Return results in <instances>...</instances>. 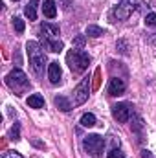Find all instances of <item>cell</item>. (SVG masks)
Here are the masks:
<instances>
[{
  "instance_id": "1",
  "label": "cell",
  "mask_w": 156,
  "mask_h": 158,
  "mask_svg": "<svg viewBox=\"0 0 156 158\" xmlns=\"http://www.w3.org/2000/svg\"><path fill=\"white\" fill-rule=\"evenodd\" d=\"M143 6H147L143 0H121L117 6L110 9V20L117 22V20H127L132 13H136L138 9H142Z\"/></svg>"
},
{
  "instance_id": "2",
  "label": "cell",
  "mask_w": 156,
  "mask_h": 158,
  "mask_svg": "<svg viewBox=\"0 0 156 158\" xmlns=\"http://www.w3.org/2000/svg\"><path fill=\"white\" fill-rule=\"evenodd\" d=\"M26 53H28V59H30V64H31L33 72H35L37 76H42V72H44V66H46L48 59H46V53H44V50H42L40 42L30 40V42L26 44Z\"/></svg>"
},
{
  "instance_id": "3",
  "label": "cell",
  "mask_w": 156,
  "mask_h": 158,
  "mask_svg": "<svg viewBox=\"0 0 156 158\" xmlns=\"http://www.w3.org/2000/svg\"><path fill=\"white\" fill-rule=\"evenodd\" d=\"M66 63H68V66L74 74H83L90 64V55L84 50H76L74 48L66 53Z\"/></svg>"
},
{
  "instance_id": "4",
  "label": "cell",
  "mask_w": 156,
  "mask_h": 158,
  "mask_svg": "<svg viewBox=\"0 0 156 158\" xmlns=\"http://www.w3.org/2000/svg\"><path fill=\"white\" fill-rule=\"evenodd\" d=\"M6 85H7L13 92H17V94L20 96V94H24V92L30 88V79H28V76H26L20 68H15V70H11V72L6 76Z\"/></svg>"
},
{
  "instance_id": "5",
  "label": "cell",
  "mask_w": 156,
  "mask_h": 158,
  "mask_svg": "<svg viewBox=\"0 0 156 158\" xmlns=\"http://www.w3.org/2000/svg\"><path fill=\"white\" fill-rule=\"evenodd\" d=\"M83 147L84 151L92 158H103V149H105V140L99 134H88L83 140Z\"/></svg>"
},
{
  "instance_id": "6",
  "label": "cell",
  "mask_w": 156,
  "mask_h": 158,
  "mask_svg": "<svg viewBox=\"0 0 156 158\" xmlns=\"http://www.w3.org/2000/svg\"><path fill=\"white\" fill-rule=\"evenodd\" d=\"M90 96V77H83L81 83L74 88L72 92V105L77 107V105H83Z\"/></svg>"
},
{
  "instance_id": "7",
  "label": "cell",
  "mask_w": 156,
  "mask_h": 158,
  "mask_svg": "<svg viewBox=\"0 0 156 158\" xmlns=\"http://www.w3.org/2000/svg\"><path fill=\"white\" fill-rule=\"evenodd\" d=\"M40 42H46V40H59L61 35V30L57 24H51V22H42L40 24Z\"/></svg>"
},
{
  "instance_id": "8",
  "label": "cell",
  "mask_w": 156,
  "mask_h": 158,
  "mask_svg": "<svg viewBox=\"0 0 156 158\" xmlns=\"http://www.w3.org/2000/svg\"><path fill=\"white\" fill-rule=\"evenodd\" d=\"M130 105L129 103H117L112 107V116L114 119H117L119 123H127L129 119H130Z\"/></svg>"
},
{
  "instance_id": "9",
  "label": "cell",
  "mask_w": 156,
  "mask_h": 158,
  "mask_svg": "<svg viewBox=\"0 0 156 158\" xmlns=\"http://www.w3.org/2000/svg\"><path fill=\"white\" fill-rule=\"evenodd\" d=\"M125 88H127V83H125V79H121V77H112L110 81H109L107 92H109V96H121V94L125 92Z\"/></svg>"
},
{
  "instance_id": "10",
  "label": "cell",
  "mask_w": 156,
  "mask_h": 158,
  "mask_svg": "<svg viewBox=\"0 0 156 158\" xmlns=\"http://www.w3.org/2000/svg\"><path fill=\"white\" fill-rule=\"evenodd\" d=\"M61 76H63V70H61L59 63H57V61L50 63V64H48V79H50V83H51V85H57V83L61 81Z\"/></svg>"
},
{
  "instance_id": "11",
  "label": "cell",
  "mask_w": 156,
  "mask_h": 158,
  "mask_svg": "<svg viewBox=\"0 0 156 158\" xmlns=\"http://www.w3.org/2000/svg\"><path fill=\"white\" fill-rule=\"evenodd\" d=\"M42 13H44V17H48V19H55V15H57L55 2H53V0H46L44 6H42Z\"/></svg>"
},
{
  "instance_id": "12",
  "label": "cell",
  "mask_w": 156,
  "mask_h": 158,
  "mask_svg": "<svg viewBox=\"0 0 156 158\" xmlns=\"http://www.w3.org/2000/svg\"><path fill=\"white\" fill-rule=\"evenodd\" d=\"M37 6H39V0H30L28 6L24 7V13L30 20H35L37 19Z\"/></svg>"
},
{
  "instance_id": "13",
  "label": "cell",
  "mask_w": 156,
  "mask_h": 158,
  "mask_svg": "<svg viewBox=\"0 0 156 158\" xmlns=\"http://www.w3.org/2000/svg\"><path fill=\"white\" fill-rule=\"evenodd\" d=\"M40 46H44L46 50H50V52H53V53H57V52H63V48H64V44H63V40H46V42H40Z\"/></svg>"
},
{
  "instance_id": "14",
  "label": "cell",
  "mask_w": 156,
  "mask_h": 158,
  "mask_svg": "<svg viewBox=\"0 0 156 158\" xmlns=\"http://www.w3.org/2000/svg\"><path fill=\"white\" fill-rule=\"evenodd\" d=\"M53 101H55V105H57L63 112H70V110H72V101H70V99H66L64 96H55V99H53Z\"/></svg>"
},
{
  "instance_id": "15",
  "label": "cell",
  "mask_w": 156,
  "mask_h": 158,
  "mask_svg": "<svg viewBox=\"0 0 156 158\" xmlns=\"http://www.w3.org/2000/svg\"><path fill=\"white\" fill-rule=\"evenodd\" d=\"M26 103H28V107H31V109H42V107H44V98H42L40 94H31Z\"/></svg>"
},
{
  "instance_id": "16",
  "label": "cell",
  "mask_w": 156,
  "mask_h": 158,
  "mask_svg": "<svg viewBox=\"0 0 156 158\" xmlns=\"http://www.w3.org/2000/svg\"><path fill=\"white\" fill-rule=\"evenodd\" d=\"M86 35H88V37H94V39H97V37H103V35H105V30H103V28H99V26H94V24H90V26L86 28Z\"/></svg>"
},
{
  "instance_id": "17",
  "label": "cell",
  "mask_w": 156,
  "mask_h": 158,
  "mask_svg": "<svg viewBox=\"0 0 156 158\" xmlns=\"http://www.w3.org/2000/svg\"><path fill=\"white\" fill-rule=\"evenodd\" d=\"M81 125H83V127H94V125H96V116H94L92 112L83 114V116H81Z\"/></svg>"
},
{
  "instance_id": "18",
  "label": "cell",
  "mask_w": 156,
  "mask_h": 158,
  "mask_svg": "<svg viewBox=\"0 0 156 158\" xmlns=\"http://www.w3.org/2000/svg\"><path fill=\"white\" fill-rule=\"evenodd\" d=\"M9 140H20V123H17L15 121V125L9 129Z\"/></svg>"
},
{
  "instance_id": "19",
  "label": "cell",
  "mask_w": 156,
  "mask_h": 158,
  "mask_svg": "<svg viewBox=\"0 0 156 158\" xmlns=\"http://www.w3.org/2000/svg\"><path fill=\"white\" fill-rule=\"evenodd\" d=\"M13 28L17 33H22L24 31V20L20 17H13Z\"/></svg>"
},
{
  "instance_id": "20",
  "label": "cell",
  "mask_w": 156,
  "mask_h": 158,
  "mask_svg": "<svg viewBox=\"0 0 156 158\" xmlns=\"http://www.w3.org/2000/svg\"><path fill=\"white\" fill-rule=\"evenodd\" d=\"M145 24L147 26H156V13H147L145 15Z\"/></svg>"
},
{
  "instance_id": "21",
  "label": "cell",
  "mask_w": 156,
  "mask_h": 158,
  "mask_svg": "<svg viewBox=\"0 0 156 158\" xmlns=\"http://www.w3.org/2000/svg\"><path fill=\"white\" fill-rule=\"evenodd\" d=\"M109 158H125V153H123L121 149H116V147H114V149L109 153Z\"/></svg>"
},
{
  "instance_id": "22",
  "label": "cell",
  "mask_w": 156,
  "mask_h": 158,
  "mask_svg": "<svg viewBox=\"0 0 156 158\" xmlns=\"http://www.w3.org/2000/svg\"><path fill=\"white\" fill-rule=\"evenodd\" d=\"M2 158H22V155H20V153H17V151H6Z\"/></svg>"
},
{
  "instance_id": "23",
  "label": "cell",
  "mask_w": 156,
  "mask_h": 158,
  "mask_svg": "<svg viewBox=\"0 0 156 158\" xmlns=\"http://www.w3.org/2000/svg\"><path fill=\"white\" fill-rule=\"evenodd\" d=\"M74 46H77V48H83L84 46V35H79L74 39Z\"/></svg>"
},
{
  "instance_id": "24",
  "label": "cell",
  "mask_w": 156,
  "mask_h": 158,
  "mask_svg": "<svg viewBox=\"0 0 156 158\" xmlns=\"http://www.w3.org/2000/svg\"><path fill=\"white\" fill-rule=\"evenodd\" d=\"M117 48H119V52H121L123 55H127V53H129V50H127V44H125V40H119V42H117Z\"/></svg>"
},
{
  "instance_id": "25",
  "label": "cell",
  "mask_w": 156,
  "mask_h": 158,
  "mask_svg": "<svg viewBox=\"0 0 156 158\" xmlns=\"http://www.w3.org/2000/svg\"><path fill=\"white\" fill-rule=\"evenodd\" d=\"M63 2V7L64 9H70V6H72V0H61Z\"/></svg>"
},
{
  "instance_id": "26",
  "label": "cell",
  "mask_w": 156,
  "mask_h": 158,
  "mask_svg": "<svg viewBox=\"0 0 156 158\" xmlns=\"http://www.w3.org/2000/svg\"><path fill=\"white\" fill-rule=\"evenodd\" d=\"M13 2H18V0H13Z\"/></svg>"
}]
</instances>
